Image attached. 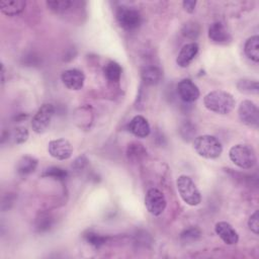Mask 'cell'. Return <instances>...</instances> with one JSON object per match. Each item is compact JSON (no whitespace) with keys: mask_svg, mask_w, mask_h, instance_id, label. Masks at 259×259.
<instances>
[{"mask_svg":"<svg viewBox=\"0 0 259 259\" xmlns=\"http://www.w3.org/2000/svg\"><path fill=\"white\" fill-rule=\"evenodd\" d=\"M203 104L209 111L219 114H228L234 109L236 100L230 92L213 90L204 96Z\"/></svg>","mask_w":259,"mask_h":259,"instance_id":"obj_1","label":"cell"},{"mask_svg":"<svg viewBox=\"0 0 259 259\" xmlns=\"http://www.w3.org/2000/svg\"><path fill=\"white\" fill-rule=\"evenodd\" d=\"M193 148L200 157L205 159L219 158L223 152L221 142L215 137L210 135L196 137L193 141Z\"/></svg>","mask_w":259,"mask_h":259,"instance_id":"obj_2","label":"cell"},{"mask_svg":"<svg viewBox=\"0 0 259 259\" xmlns=\"http://www.w3.org/2000/svg\"><path fill=\"white\" fill-rule=\"evenodd\" d=\"M231 161L241 169H251L257 163V157L254 149L248 145L238 144L229 151Z\"/></svg>","mask_w":259,"mask_h":259,"instance_id":"obj_3","label":"cell"},{"mask_svg":"<svg viewBox=\"0 0 259 259\" xmlns=\"http://www.w3.org/2000/svg\"><path fill=\"white\" fill-rule=\"evenodd\" d=\"M176 187L180 197L186 204L195 206L201 202L200 191L189 176L180 175L176 180Z\"/></svg>","mask_w":259,"mask_h":259,"instance_id":"obj_4","label":"cell"},{"mask_svg":"<svg viewBox=\"0 0 259 259\" xmlns=\"http://www.w3.org/2000/svg\"><path fill=\"white\" fill-rule=\"evenodd\" d=\"M116 20L121 28L125 30H134L141 25L142 15L133 7L120 6L116 10Z\"/></svg>","mask_w":259,"mask_h":259,"instance_id":"obj_5","label":"cell"},{"mask_svg":"<svg viewBox=\"0 0 259 259\" xmlns=\"http://www.w3.org/2000/svg\"><path fill=\"white\" fill-rule=\"evenodd\" d=\"M55 108L51 103L42 104L31 119V128L36 134H44L49 128Z\"/></svg>","mask_w":259,"mask_h":259,"instance_id":"obj_6","label":"cell"},{"mask_svg":"<svg viewBox=\"0 0 259 259\" xmlns=\"http://www.w3.org/2000/svg\"><path fill=\"white\" fill-rule=\"evenodd\" d=\"M238 115L242 123L257 130L259 125V109L251 100H243L238 108Z\"/></svg>","mask_w":259,"mask_h":259,"instance_id":"obj_7","label":"cell"},{"mask_svg":"<svg viewBox=\"0 0 259 259\" xmlns=\"http://www.w3.org/2000/svg\"><path fill=\"white\" fill-rule=\"evenodd\" d=\"M167 205L166 198L162 191L157 188H150L145 196V206L147 210L155 215L158 217L164 212Z\"/></svg>","mask_w":259,"mask_h":259,"instance_id":"obj_8","label":"cell"},{"mask_svg":"<svg viewBox=\"0 0 259 259\" xmlns=\"http://www.w3.org/2000/svg\"><path fill=\"white\" fill-rule=\"evenodd\" d=\"M48 152L53 158L63 161L71 158L73 154V147L68 140L57 139L49 142Z\"/></svg>","mask_w":259,"mask_h":259,"instance_id":"obj_9","label":"cell"},{"mask_svg":"<svg viewBox=\"0 0 259 259\" xmlns=\"http://www.w3.org/2000/svg\"><path fill=\"white\" fill-rule=\"evenodd\" d=\"M61 80L65 87L70 90H80L84 86L85 82V75L82 71L78 69H69L62 73Z\"/></svg>","mask_w":259,"mask_h":259,"instance_id":"obj_10","label":"cell"},{"mask_svg":"<svg viewBox=\"0 0 259 259\" xmlns=\"http://www.w3.org/2000/svg\"><path fill=\"white\" fill-rule=\"evenodd\" d=\"M177 92L179 97L188 103L194 102L200 95L198 87L190 79H182L177 85Z\"/></svg>","mask_w":259,"mask_h":259,"instance_id":"obj_11","label":"cell"},{"mask_svg":"<svg viewBox=\"0 0 259 259\" xmlns=\"http://www.w3.org/2000/svg\"><path fill=\"white\" fill-rule=\"evenodd\" d=\"M215 234L227 245H235L239 241V235L237 231L227 222H219L214 227Z\"/></svg>","mask_w":259,"mask_h":259,"instance_id":"obj_12","label":"cell"},{"mask_svg":"<svg viewBox=\"0 0 259 259\" xmlns=\"http://www.w3.org/2000/svg\"><path fill=\"white\" fill-rule=\"evenodd\" d=\"M127 130L137 138H146L151 133L150 124L143 115L134 116L127 124Z\"/></svg>","mask_w":259,"mask_h":259,"instance_id":"obj_13","label":"cell"},{"mask_svg":"<svg viewBox=\"0 0 259 259\" xmlns=\"http://www.w3.org/2000/svg\"><path fill=\"white\" fill-rule=\"evenodd\" d=\"M198 45L196 42H189L184 45L176 58V63L181 68H186L190 65L198 53Z\"/></svg>","mask_w":259,"mask_h":259,"instance_id":"obj_14","label":"cell"},{"mask_svg":"<svg viewBox=\"0 0 259 259\" xmlns=\"http://www.w3.org/2000/svg\"><path fill=\"white\" fill-rule=\"evenodd\" d=\"M208 37L211 41L217 44H224L231 39L230 32L221 21H215L210 24L208 28Z\"/></svg>","mask_w":259,"mask_h":259,"instance_id":"obj_15","label":"cell"},{"mask_svg":"<svg viewBox=\"0 0 259 259\" xmlns=\"http://www.w3.org/2000/svg\"><path fill=\"white\" fill-rule=\"evenodd\" d=\"M26 2L23 0H2L0 1V10L7 16H16L25 8Z\"/></svg>","mask_w":259,"mask_h":259,"instance_id":"obj_16","label":"cell"},{"mask_svg":"<svg viewBox=\"0 0 259 259\" xmlns=\"http://www.w3.org/2000/svg\"><path fill=\"white\" fill-rule=\"evenodd\" d=\"M37 164H38L37 159H35L32 156L25 155V156H22L19 159V161L17 162L16 171L19 175L26 176V175H29L30 173L35 171V169L37 167Z\"/></svg>","mask_w":259,"mask_h":259,"instance_id":"obj_17","label":"cell"},{"mask_svg":"<svg viewBox=\"0 0 259 259\" xmlns=\"http://www.w3.org/2000/svg\"><path fill=\"white\" fill-rule=\"evenodd\" d=\"M141 77L147 85H156L162 79V72L156 66H145L141 71Z\"/></svg>","mask_w":259,"mask_h":259,"instance_id":"obj_18","label":"cell"},{"mask_svg":"<svg viewBox=\"0 0 259 259\" xmlns=\"http://www.w3.org/2000/svg\"><path fill=\"white\" fill-rule=\"evenodd\" d=\"M246 56L255 63L259 62V36L253 35L249 37L244 46Z\"/></svg>","mask_w":259,"mask_h":259,"instance_id":"obj_19","label":"cell"},{"mask_svg":"<svg viewBox=\"0 0 259 259\" xmlns=\"http://www.w3.org/2000/svg\"><path fill=\"white\" fill-rule=\"evenodd\" d=\"M103 72H104V76L108 81L118 82L121 76L122 69L118 63L111 61L104 67Z\"/></svg>","mask_w":259,"mask_h":259,"instance_id":"obj_20","label":"cell"},{"mask_svg":"<svg viewBox=\"0 0 259 259\" xmlns=\"http://www.w3.org/2000/svg\"><path fill=\"white\" fill-rule=\"evenodd\" d=\"M52 225H53V217L49 212H39L36 215L34 226L39 233L47 232L48 230L51 229Z\"/></svg>","mask_w":259,"mask_h":259,"instance_id":"obj_21","label":"cell"},{"mask_svg":"<svg viewBox=\"0 0 259 259\" xmlns=\"http://www.w3.org/2000/svg\"><path fill=\"white\" fill-rule=\"evenodd\" d=\"M147 154L146 149L143 147L142 144L139 143H131L126 149L127 158L132 161H139L144 158Z\"/></svg>","mask_w":259,"mask_h":259,"instance_id":"obj_22","label":"cell"},{"mask_svg":"<svg viewBox=\"0 0 259 259\" xmlns=\"http://www.w3.org/2000/svg\"><path fill=\"white\" fill-rule=\"evenodd\" d=\"M237 88L240 92L248 94H257L259 91L258 81L251 79H241L237 83Z\"/></svg>","mask_w":259,"mask_h":259,"instance_id":"obj_23","label":"cell"},{"mask_svg":"<svg viewBox=\"0 0 259 259\" xmlns=\"http://www.w3.org/2000/svg\"><path fill=\"white\" fill-rule=\"evenodd\" d=\"M48 8L55 13H64L71 8L73 2L70 0H50L46 2Z\"/></svg>","mask_w":259,"mask_h":259,"instance_id":"obj_24","label":"cell"},{"mask_svg":"<svg viewBox=\"0 0 259 259\" xmlns=\"http://www.w3.org/2000/svg\"><path fill=\"white\" fill-rule=\"evenodd\" d=\"M41 176L42 177H47V178H52V179H55V180L63 181V180H65L67 178L68 172L65 169H63V168L53 166V167L47 168L42 172Z\"/></svg>","mask_w":259,"mask_h":259,"instance_id":"obj_25","label":"cell"},{"mask_svg":"<svg viewBox=\"0 0 259 259\" xmlns=\"http://www.w3.org/2000/svg\"><path fill=\"white\" fill-rule=\"evenodd\" d=\"M84 239L86 240V242L88 244H90L91 246H93L94 248H100L101 246H103L106 242V237L94 233V232H88L84 235Z\"/></svg>","mask_w":259,"mask_h":259,"instance_id":"obj_26","label":"cell"},{"mask_svg":"<svg viewBox=\"0 0 259 259\" xmlns=\"http://www.w3.org/2000/svg\"><path fill=\"white\" fill-rule=\"evenodd\" d=\"M201 232L199 229L195 228V227H190L188 229H185L181 234H180V239L182 242H193L196 241L200 238Z\"/></svg>","mask_w":259,"mask_h":259,"instance_id":"obj_27","label":"cell"},{"mask_svg":"<svg viewBox=\"0 0 259 259\" xmlns=\"http://www.w3.org/2000/svg\"><path fill=\"white\" fill-rule=\"evenodd\" d=\"M182 34L189 38H195L199 33V27L194 22H187L182 27Z\"/></svg>","mask_w":259,"mask_h":259,"instance_id":"obj_28","label":"cell"},{"mask_svg":"<svg viewBox=\"0 0 259 259\" xmlns=\"http://www.w3.org/2000/svg\"><path fill=\"white\" fill-rule=\"evenodd\" d=\"M28 139V131L26 127L20 126L15 128L13 133V140L15 144H23Z\"/></svg>","mask_w":259,"mask_h":259,"instance_id":"obj_29","label":"cell"},{"mask_svg":"<svg viewBox=\"0 0 259 259\" xmlns=\"http://www.w3.org/2000/svg\"><path fill=\"white\" fill-rule=\"evenodd\" d=\"M248 228L255 235H258L259 232V221H258V210H255L248 220Z\"/></svg>","mask_w":259,"mask_h":259,"instance_id":"obj_30","label":"cell"},{"mask_svg":"<svg viewBox=\"0 0 259 259\" xmlns=\"http://www.w3.org/2000/svg\"><path fill=\"white\" fill-rule=\"evenodd\" d=\"M182 5L184 7V9L189 12V13H192L195 9V6H196V1H193V0H188V1H183L182 2Z\"/></svg>","mask_w":259,"mask_h":259,"instance_id":"obj_31","label":"cell"}]
</instances>
